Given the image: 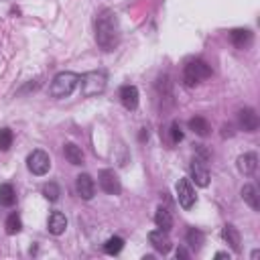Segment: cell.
Returning <instances> with one entry per match:
<instances>
[{
    "label": "cell",
    "instance_id": "cell-11",
    "mask_svg": "<svg viewBox=\"0 0 260 260\" xmlns=\"http://www.w3.org/2000/svg\"><path fill=\"white\" fill-rule=\"evenodd\" d=\"M148 242H150V246L156 250V252H160V254H169V250H171V238H169V234L165 232V230H152L150 234H148Z\"/></svg>",
    "mask_w": 260,
    "mask_h": 260
},
{
    "label": "cell",
    "instance_id": "cell-4",
    "mask_svg": "<svg viewBox=\"0 0 260 260\" xmlns=\"http://www.w3.org/2000/svg\"><path fill=\"white\" fill-rule=\"evenodd\" d=\"M106 83H108V77H106L104 71H87V73L79 75L81 93H83L85 98H93V95L104 93Z\"/></svg>",
    "mask_w": 260,
    "mask_h": 260
},
{
    "label": "cell",
    "instance_id": "cell-19",
    "mask_svg": "<svg viewBox=\"0 0 260 260\" xmlns=\"http://www.w3.org/2000/svg\"><path fill=\"white\" fill-rule=\"evenodd\" d=\"M154 223H156L160 230L169 232V230L173 228V215H171V211L165 209V207H158L156 213H154Z\"/></svg>",
    "mask_w": 260,
    "mask_h": 260
},
{
    "label": "cell",
    "instance_id": "cell-29",
    "mask_svg": "<svg viewBox=\"0 0 260 260\" xmlns=\"http://www.w3.org/2000/svg\"><path fill=\"white\" fill-rule=\"evenodd\" d=\"M215 258H230V254H228V252H217Z\"/></svg>",
    "mask_w": 260,
    "mask_h": 260
},
{
    "label": "cell",
    "instance_id": "cell-3",
    "mask_svg": "<svg viewBox=\"0 0 260 260\" xmlns=\"http://www.w3.org/2000/svg\"><path fill=\"white\" fill-rule=\"evenodd\" d=\"M207 77H211V67L203 59H191V61L185 63V67H183V81H185V85L193 87V85L205 81Z\"/></svg>",
    "mask_w": 260,
    "mask_h": 260
},
{
    "label": "cell",
    "instance_id": "cell-21",
    "mask_svg": "<svg viewBox=\"0 0 260 260\" xmlns=\"http://www.w3.org/2000/svg\"><path fill=\"white\" fill-rule=\"evenodd\" d=\"M189 128H191L195 134H199V136H207V134L211 132V126H209V122H207L205 118H201V116H195V118H191V120H189Z\"/></svg>",
    "mask_w": 260,
    "mask_h": 260
},
{
    "label": "cell",
    "instance_id": "cell-22",
    "mask_svg": "<svg viewBox=\"0 0 260 260\" xmlns=\"http://www.w3.org/2000/svg\"><path fill=\"white\" fill-rule=\"evenodd\" d=\"M185 240H187L189 248L197 252V250L201 248V244H203V240H205V238H203V232H199L197 228H189V230H187V236H185Z\"/></svg>",
    "mask_w": 260,
    "mask_h": 260
},
{
    "label": "cell",
    "instance_id": "cell-14",
    "mask_svg": "<svg viewBox=\"0 0 260 260\" xmlns=\"http://www.w3.org/2000/svg\"><path fill=\"white\" fill-rule=\"evenodd\" d=\"M47 230H49V234H53V236H61V234L67 230V217H65V213H61V211H51L49 221H47Z\"/></svg>",
    "mask_w": 260,
    "mask_h": 260
},
{
    "label": "cell",
    "instance_id": "cell-20",
    "mask_svg": "<svg viewBox=\"0 0 260 260\" xmlns=\"http://www.w3.org/2000/svg\"><path fill=\"white\" fill-rule=\"evenodd\" d=\"M16 203V191L10 183H2L0 185V205H6V207H12Z\"/></svg>",
    "mask_w": 260,
    "mask_h": 260
},
{
    "label": "cell",
    "instance_id": "cell-5",
    "mask_svg": "<svg viewBox=\"0 0 260 260\" xmlns=\"http://www.w3.org/2000/svg\"><path fill=\"white\" fill-rule=\"evenodd\" d=\"M175 191H177V201H179V205H181L185 211H189V209L195 205V201H197V195H195V189H193L191 179H187V177L179 179L177 185H175Z\"/></svg>",
    "mask_w": 260,
    "mask_h": 260
},
{
    "label": "cell",
    "instance_id": "cell-26",
    "mask_svg": "<svg viewBox=\"0 0 260 260\" xmlns=\"http://www.w3.org/2000/svg\"><path fill=\"white\" fill-rule=\"evenodd\" d=\"M14 134L10 128H0V150H8L12 146Z\"/></svg>",
    "mask_w": 260,
    "mask_h": 260
},
{
    "label": "cell",
    "instance_id": "cell-12",
    "mask_svg": "<svg viewBox=\"0 0 260 260\" xmlns=\"http://www.w3.org/2000/svg\"><path fill=\"white\" fill-rule=\"evenodd\" d=\"M120 102H122V106L126 108V110H136L138 108V98H140V93H138V87L136 85H122L120 87Z\"/></svg>",
    "mask_w": 260,
    "mask_h": 260
},
{
    "label": "cell",
    "instance_id": "cell-13",
    "mask_svg": "<svg viewBox=\"0 0 260 260\" xmlns=\"http://www.w3.org/2000/svg\"><path fill=\"white\" fill-rule=\"evenodd\" d=\"M230 41H232V45L236 49H248L254 43V35L248 28H234L230 32Z\"/></svg>",
    "mask_w": 260,
    "mask_h": 260
},
{
    "label": "cell",
    "instance_id": "cell-9",
    "mask_svg": "<svg viewBox=\"0 0 260 260\" xmlns=\"http://www.w3.org/2000/svg\"><path fill=\"white\" fill-rule=\"evenodd\" d=\"M75 191H77V195L83 201L93 199V195H95V183H93V179L87 173L77 175V179H75Z\"/></svg>",
    "mask_w": 260,
    "mask_h": 260
},
{
    "label": "cell",
    "instance_id": "cell-6",
    "mask_svg": "<svg viewBox=\"0 0 260 260\" xmlns=\"http://www.w3.org/2000/svg\"><path fill=\"white\" fill-rule=\"evenodd\" d=\"M26 167H28V171H30L32 175H37V177L47 175L49 169H51V156H49L45 150L37 148V150H32V152H28V156H26Z\"/></svg>",
    "mask_w": 260,
    "mask_h": 260
},
{
    "label": "cell",
    "instance_id": "cell-10",
    "mask_svg": "<svg viewBox=\"0 0 260 260\" xmlns=\"http://www.w3.org/2000/svg\"><path fill=\"white\" fill-rule=\"evenodd\" d=\"M238 124L244 132H256L260 126V118L252 108H244L238 112Z\"/></svg>",
    "mask_w": 260,
    "mask_h": 260
},
{
    "label": "cell",
    "instance_id": "cell-1",
    "mask_svg": "<svg viewBox=\"0 0 260 260\" xmlns=\"http://www.w3.org/2000/svg\"><path fill=\"white\" fill-rule=\"evenodd\" d=\"M93 30L95 43L102 51H114L120 45V22L114 10L104 8L93 20Z\"/></svg>",
    "mask_w": 260,
    "mask_h": 260
},
{
    "label": "cell",
    "instance_id": "cell-27",
    "mask_svg": "<svg viewBox=\"0 0 260 260\" xmlns=\"http://www.w3.org/2000/svg\"><path fill=\"white\" fill-rule=\"evenodd\" d=\"M169 134H171V144H179V142L183 140V130H181V126H179L177 122H173V124H171Z\"/></svg>",
    "mask_w": 260,
    "mask_h": 260
},
{
    "label": "cell",
    "instance_id": "cell-7",
    "mask_svg": "<svg viewBox=\"0 0 260 260\" xmlns=\"http://www.w3.org/2000/svg\"><path fill=\"white\" fill-rule=\"evenodd\" d=\"M100 187L102 191H106L108 195H120L122 193V183L118 179V175L114 173V169H102L98 175Z\"/></svg>",
    "mask_w": 260,
    "mask_h": 260
},
{
    "label": "cell",
    "instance_id": "cell-17",
    "mask_svg": "<svg viewBox=\"0 0 260 260\" xmlns=\"http://www.w3.org/2000/svg\"><path fill=\"white\" fill-rule=\"evenodd\" d=\"M63 154H65L67 162H71V165H83V150H81L77 144L67 142V144L63 146Z\"/></svg>",
    "mask_w": 260,
    "mask_h": 260
},
{
    "label": "cell",
    "instance_id": "cell-16",
    "mask_svg": "<svg viewBox=\"0 0 260 260\" xmlns=\"http://www.w3.org/2000/svg\"><path fill=\"white\" fill-rule=\"evenodd\" d=\"M221 238L225 240V244H230V248L238 254L240 250H242V236H240V232L232 225V223H228V225H223V230H221Z\"/></svg>",
    "mask_w": 260,
    "mask_h": 260
},
{
    "label": "cell",
    "instance_id": "cell-8",
    "mask_svg": "<svg viewBox=\"0 0 260 260\" xmlns=\"http://www.w3.org/2000/svg\"><path fill=\"white\" fill-rule=\"evenodd\" d=\"M189 173H191V181H195V185H199V187H207L209 185V169H207V162L203 158H199L197 154L193 156V160L189 165Z\"/></svg>",
    "mask_w": 260,
    "mask_h": 260
},
{
    "label": "cell",
    "instance_id": "cell-18",
    "mask_svg": "<svg viewBox=\"0 0 260 260\" xmlns=\"http://www.w3.org/2000/svg\"><path fill=\"white\" fill-rule=\"evenodd\" d=\"M242 199H244L254 211L260 209V199H258V191H256L254 185H244V187H242Z\"/></svg>",
    "mask_w": 260,
    "mask_h": 260
},
{
    "label": "cell",
    "instance_id": "cell-15",
    "mask_svg": "<svg viewBox=\"0 0 260 260\" xmlns=\"http://www.w3.org/2000/svg\"><path fill=\"white\" fill-rule=\"evenodd\" d=\"M258 169V156L256 152H246L238 156V171L242 175H254Z\"/></svg>",
    "mask_w": 260,
    "mask_h": 260
},
{
    "label": "cell",
    "instance_id": "cell-28",
    "mask_svg": "<svg viewBox=\"0 0 260 260\" xmlns=\"http://www.w3.org/2000/svg\"><path fill=\"white\" fill-rule=\"evenodd\" d=\"M175 256H177V258H189V252H187L185 248H179V250L175 252Z\"/></svg>",
    "mask_w": 260,
    "mask_h": 260
},
{
    "label": "cell",
    "instance_id": "cell-2",
    "mask_svg": "<svg viewBox=\"0 0 260 260\" xmlns=\"http://www.w3.org/2000/svg\"><path fill=\"white\" fill-rule=\"evenodd\" d=\"M77 85H79V75L75 71H61L53 77L49 93L55 100H63V98H69Z\"/></svg>",
    "mask_w": 260,
    "mask_h": 260
},
{
    "label": "cell",
    "instance_id": "cell-24",
    "mask_svg": "<svg viewBox=\"0 0 260 260\" xmlns=\"http://www.w3.org/2000/svg\"><path fill=\"white\" fill-rule=\"evenodd\" d=\"M20 230H22L20 215H18V213H10V215H8V219H6V234L14 236V234H18Z\"/></svg>",
    "mask_w": 260,
    "mask_h": 260
},
{
    "label": "cell",
    "instance_id": "cell-25",
    "mask_svg": "<svg viewBox=\"0 0 260 260\" xmlns=\"http://www.w3.org/2000/svg\"><path fill=\"white\" fill-rule=\"evenodd\" d=\"M43 195H45V199H49V201H57L59 199V195H61V189H59V185L57 183H45L43 185Z\"/></svg>",
    "mask_w": 260,
    "mask_h": 260
},
{
    "label": "cell",
    "instance_id": "cell-23",
    "mask_svg": "<svg viewBox=\"0 0 260 260\" xmlns=\"http://www.w3.org/2000/svg\"><path fill=\"white\" fill-rule=\"evenodd\" d=\"M122 248H124V240H122L120 236H112V238H108V240H106V244H104V252H106V254H110V256L120 254V252H122Z\"/></svg>",
    "mask_w": 260,
    "mask_h": 260
}]
</instances>
